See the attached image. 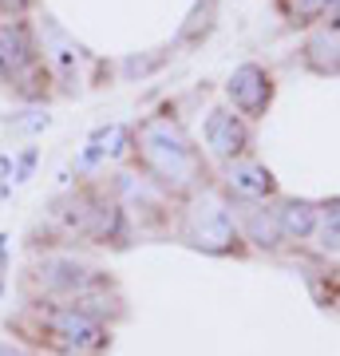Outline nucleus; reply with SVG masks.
<instances>
[{
    "label": "nucleus",
    "instance_id": "1",
    "mask_svg": "<svg viewBox=\"0 0 340 356\" xmlns=\"http://www.w3.org/2000/svg\"><path fill=\"white\" fill-rule=\"evenodd\" d=\"M139 151L147 159V166L170 186H186L198 175V154L182 135V127L166 115H154L139 127Z\"/></svg>",
    "mask_w": 340,
    "mask_h": 356
},
{
    "label": "nucleus",
    "instance_id": "2",
    "mask_svg": "<svg viewBox=\"0 0 340 356\" xmlns=\"http://www.w3.org/2000/svg\"><path fill=\"white\" fill-rule=\"evenodd\" d=\"M40 72V48L24 20H4L0 24V76L8 83H24Z\"/></svg>",
    "mask_w": 340,
    "mask_h": 356
},
{
    "label": "nucleus",
    "instance_id": "3",
    "mask_svg": "<svg viewBox=\"0 0 340 356\" xmlns=\"http://www.w3.org/2000/svg\"><path fill=\"white\" fill-rule=\"evenodd\" d=\"M226 95L234 103V111L245 119H261L273 103V76L261 64H241L234 67V76L226 83Z\"/></svg>",
    "mask_w": 340,
    "mask_h": 356
},
{
    "label": "nucleus",
    "instance_id": "4",
    "mask_svg": "<svg viewBox=\"0 0 340 356\" xmlns=\"http://www.w3.org/2000/svg\"><path fill=\"white\" fill-rule=\"evenodd\" d=\"M202 135H206V147H210V154H218V159H241L245 154V147H250V127H245V115H238L234 107H214V111L206 115V127H202Z\"/></svg>",
    "mask_w": 340,
    "mask_h": 356
},
{
    "label": "nucleus",
    "instance_id": "5",
    "mask_svg": "<svg viewBox=\"0 0 340 356\" xmlns=\"http://www.w3.org/2000/svg\"><path fill=\"white\" fill-rule=\"evenodd\" d=\"M190 234H194V245H202V250H226L234 242V218L222 202L206 198V202L194 206Z\"/></svg>",
    "mask_w": 340,
    "mask_h": 356
},
{
    "label": "nucleus",
    "instance_id": "6",
    "mask_svg": "<svg viewBox=\"0 0 340 356\" xmlns=\"http://www.w3.org/2000/svg\"><path fill=\"white\" fill-rule=\"evenodd\" d=\"M301 64L313 76H340V32L337 28H316L301 44Z\"/></svg>",
    "mask_w": 340,
    "mask_h": 356
},
{
    "label": "nucleus",
    "instance_id": "7",
    "mask_svg": "<svg viewBox=\"0 0 340 356\" xmlns=\"http://www.w3.org/2000/svg\"><path fill=\"white\" fill-rule=\"evenodd\" d=\"M226 182H229V191L238 194V198H269V194L277 191L273 170L261 166V163H253V159H238V163H229Z\"/></svg>",
    "mask_w": 340,
    "mask_h": 356
},
{
    "label": "nucleus",
    "instance_id": "8",
    "mask_svg": "<svg viewBox=\"0 0 340 356\" xmlns=\"http://www.w3.org/2000/svg\"><path fill=\"white\" fill-rule=\"evenodd\" d=\"M51 332H56L67 348H76V353L95 348V344L103 341V329L88 317V313H79V309H60V313H51Z\"/></svg>",
    "mask_w": 340,
    "mask_h": 356
},
{
    "label": "nucleus",
    "instance_id": "9",
    "mask_svg": "<svg viewBox=\"0 0 340 356\" xmlns=\"http://www.w3.org/2000/svg\"><path fill=\"white\" fill-rule=\"evenodd\" d=\"M277 222H281V234L285 238H313L316 226H321V210H316L313 202H305V198H293V202H285L277 210Z\"/></svg>",
    "mask_w": 340,
    "mask_h": 356
},
{
    "label": "nucleus",
    "instance_id": "10",
    "mask_svg": "<svg viewBox=\"0 0 340 356\" xmlns=\"http://www.w3.org/2000/svg\"><path fill=\"white\" fill-rule=\"evenodd\" d=\"M44 285L48 289H60V293H79L91 285V269L76 266V261H51L44 269Z\"/></svg>",
    "mask_w": 340,
    "mask_h": 356
},
{
    "label": "nucleus",
    "instance_id": "11",
    "mask_svg": "<svg viewBox=\"0 0 340 356\" xmlns=\"http://www.w3.org/2000/svg\"><path fill=\"white\" fill-rule=\"evenodd\" d=\"M127 147H131V131L119 127V123H111V127H99L95 135H91L88 159H91V163H95V159H119Z\"/></svg>",
    "mask_w": 340,
    "mask_h": 356
},
{
    "label": "nucleus",
    "instance_id": "12",
    "mask_svg": "<svg viewBox=\"0 0 340 356\" xmlns=\"http://www.w3.org/2000/svg\"><path fill=\"white\" fill-rule=\"evenodd\" d=\"M245 234H250V242L261 245V250H273V245L285 238L277 214H265V210H250V214H245Z\"/></svg>",
    "mask_w": 340,
    "mask_h": 356
},
{
    "label": "nucleus",
    "instance_id": "13",
    "mask_svg": "<svg viewBox=\"0 0 340 356\" xmlns=\"http://www.w3.org/2000/svg\"><path fill=\"white\" fill-rule=\"evenodd\" d=\"M328 4H332V0H277V13L285 16L289 24L309 28V24H316V20H325Z\"/></svg>",
    "mask_w": 340,
    "mask_h": 356
},
{
    "label": "nucleus",
    "instance_id": "14",
    "mask_svg": "<svg viewBox=\"0 0 340 356\" xmlns=\"http://www.w3.org/2000/svg\"><path fill=\"white\" fill-rule=\"evenodd\" d=\"M316 229H321V245L332 250V254H340V198L325 206V222Z\"/></svg>",
    "mask_w": 340,
    "mask_h": 356
},
{
    "label": "nucleus",
    "instance_id": "15",
    "mask_svg": "<svg viewBox=\"0 0 340 356\" xmlns=\"http://www.w3.org/2000/svg\"><path fill=\"white\" fill-rule=\"evenodd\" d=\"M159 64H163V56H154V60H127V64H123V76H127V79L147 76V72H154Z\"/></svg>",
    "mask_w": 340,
    "mask_h": 356
},
{
    "label": "nucleus",
    "instance_id": "16",
    "mask_svg": "<svg viewBox=\"0 0 340 356\" xmlns=\"http://www.w3.org/2000/svg\"><path fill=\"white\" fill-rule=\"evenodd\" d=\"M24 115L28 119H16V127H24V131H40L51 123V115H44V111H24Z\"/></svg>",
    "mask_w": 340,
    "mask_h": 356
},
{
    "label": "nucleus",
    "instance_id": "17",
    "mask_svg": "<svg viewBox=\"0 0 340 356\" xmlns=\"http://www.w3.org/2000/svg\"><path fill=\"white\" fill-rule=\"evenodd\" d=\"M32 0H0V16H8V20H20V13H24Z\"/></svg>",
    "mask_w": 340,
    "mask_h": 356
},
{
    "label": "nucleus",
    "instance_id": "18",
    "mask_svg": "<svg viewBox=\"0 0 340 356\" xmlns=\"http://www.w3.org/2000/svg\"><path fill=\"white\" fill-rule=\"evenodd\" d=\"M0 356H24V353H16L13 344H0Z\"/></svg>",
    "mask_w": 340,
    "mask_h": 356
}]
</instances>
